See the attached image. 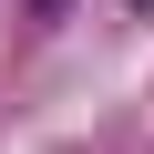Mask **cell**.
Instances as JSON below:
<instances>
[{
  "mask_svg": "<svg viewBox=\"0 0 154 154\" xmlns=\"http://www.w3.org/2000/svg\"><path fill=\"white\" fill-rule=\"evenodd\" d=\"M134 11H144V21H154V0H134Z\"/></svg>",
  "mask_w": 154,
  "mask_h": 154,
  "instance_id": "cell-2",
  "label": "cell"
},
{
  "mask_svg": "<svg viewBox=\"0 0 154 154\" xmlns=\"http://www.w3.org/2000/svg\"><path fill=\"white\" fill-rule=\"evenodd\" d=\"M62 11H72V0H31V21H62Z\"/></svg>",
  "mask_w": 154,
  "mask_h": 154,
  "instance_id": "cell-1",
  "label": "cell"
}]
</instances>
